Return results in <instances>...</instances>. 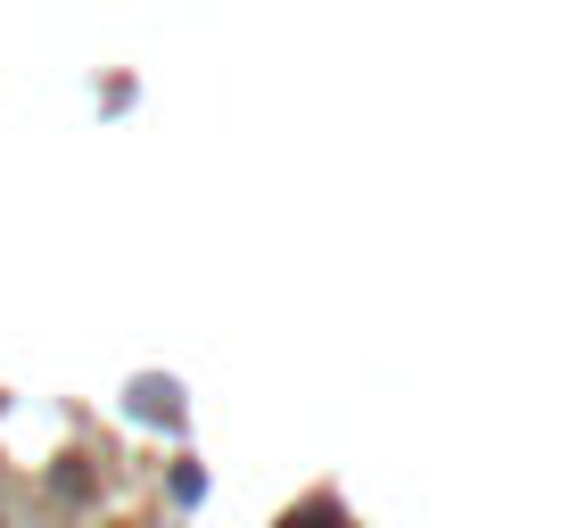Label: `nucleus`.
Segmentation results:
<instances>
[{"mask_svg":"<svg viewBox=\"0 0 561 528\" xmlns=\"http://www.w3.org/2000/svg\"><path fill=\"white\" fill-rule=\"evenodd\" d=\"M133 413H149V422H158V413H165V422H174V413H182L174 380H140V388H133Z\"/></svg>","mask_w":561,"mask_h":528,"instance_id":"obj_1","label":"nucleus"}]
</instances>
